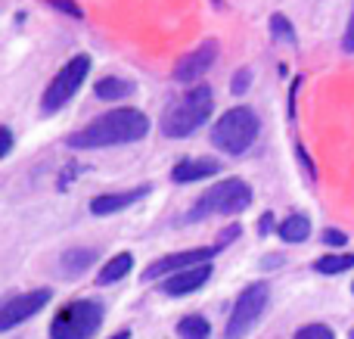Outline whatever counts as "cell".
<instances>
[{
	"instance_id": "1",
	"label": "cell",
	"mask_w": 354,
	"mask_h": 339,
	"mask_svg": "<svg viewBox=\"0 0 354 339\" xmlns=\"http://www.w3.org/2000/svg\"><path fill=\"white\" fill-rule=\"evenodd\" d=\"M149 134V118L140 109H112L106 116L87 122L81 131L66 137V147L72 149H103L118 143H134Z\"/></svg>"
},
{
	"instance_id": "2",
	"label": "cell",
	"mask_w": 354,
	"mask_h": 339,
	"mask_svg": "<svg viewBox=\"0 0 354 339\" xmlns=\"http://www.w3.org/2000/svg\"><path fill=\"white\" fill-rule=\"evenodd\" d=\"M214 109V97H212V87L208 84H196L183 93L177 103H171L162 116V134L165 137H189L193 131H199L202 125L212 118Z\"/></svg>"
},
{
	"instance_id": "3",
	"label": "cell",
	"mask_w": 354,
	"mask_h": 339,
	"mask_svg": "<svg viewBox=\"0 0 354 339\" xmlns=\"http://www.w3.org/2000/svg\"><path fill=\"white\" fill-rule=\"evenodd\" d=\"M252 205V190L245 181L227 178L218 181L214 187H208L199 199L193 203V209L187 212V221H205L212 215H239Z\"/></svg>"
},
{
	"instance_id": "4",
	"label": "cell",
	"mask_w": 354,
	"mask_h": 339,
	"mask_svg": "<svg viewBox=\"0 0 354 339\" xmlns=\"http://www.w3.org/2000/svg\"><path fill=\"white\" fill-rule=\"evenodd\" d=\"M261 122L249 106H233L214 122L212 128V143L227 156H243L252 143L258 140Z\"/></svg>"
},
{
	"instance_id": "5",
	"label": "cell",
	"mask_w": 354,
	"mask_h": 339,
	"mask_svg": "<svg viewBox=\"0 0 354 339\" xmlns=\"http://www.w3.org/2000/svg\"><path fill=\"white\" fill-rule=\"evenodd\" d=\"M106 318V305L93 299L68 302L50 324V339H93Z\"/></svg>"
},
{
	"instance_id": "6",
	"label": "cell",
	"mask_w": 354,
	"mask_h": 339,
	"mask_svg": "<svg viewBox=\"0 0 354 339\" xmlns=\"http://www.w3.org/2000/svg\"><path fill=\"white\" fill-rule=\"evenodd\" d=\"M87 72H91V56H87V53L72 56V59H68L66 66L53 75V81L47 84L44 100H41V109L47 112V116H50V112H59L62 106H66L68 100L81 91V84L87 81Z\"/></svg>"
},
{
	"instance_id": "7",
	"label": "cell",
	"mask_w": 354,
	"mask_h": 339,
	"mask_svg": "<svg viewBox=\"0 0 354 339\" xmlns=\"http://www.w3.org/2000/svg\"><path fill=\"white\" fill-rule=\"evenodd\" d=\"M268 284H249L243 293H239L236 305H233V315L230 321H227V330H224V339H243L249 333L252 327L258 324V318L264 315V309H268Z\"/></svg>"
},
{
	"instance_id": "8",
	"label": "cell",
	"mask_w": 354,
	"mask_h": 339,
	"mask_svg": "<svg viewBox=\"0 0 354 339\" xmlns=\"http://www.w3.org/2000/svg\"><path fill=\"white\" fill-rule=\"evenodd\" d=\"M218 249L214 246H202V249H187V253H174V255H165V259L153 262V265L143 271V280H159V277H171L177 271H187V268H196V265H208L214 259Z\"/></svg>"
},
{
	"instance_id": "9",
	"label": "cell",
	"mask_w": 354,
	"mask_h": 339,
	"mask_svg": "<svg viewBox=\"0 0 354 339\" xmlns=\"http://www.w3.org/2000/svg\"><path fill=\"white\" fill-rule=\"evenodd\" d=\"M50 296H53L50 290H31V293H22V296H12L3 305V311H0V333L12 330L16 324L28 321V318H35L50 302Z\"/></svg>"
},
{
	"instance_id": "10",
	"label": "cell",
	"mask_w": 354,
	"mask_h": 339,
	"mask_svg": "<svg viewBox=\"0 0 354 339\" xmlns=\"http://www.w3.org/2000/svg\"><path fill=\"white\" fill-rule=\"evenodd\" d=\"M214 59H218V41H202L196 50H189L187 56L177 59L174 81H180V84H193V81H199L202 75L214 66Z\"/></svg>"
},
{
	"instance_id": "11",
	"label": "cell",
	"mask_w": 354,
	"mask_h": 339,
	"mask_svg": "<svg viewBox=\"0 0 354 339\" xmlns=\"http://www.w3.org/2000/svg\"><path fill=\"white\" fill-rule=\"evenodd\" d=\"M208 277H212V262H208V265H196V268H187V271L171 274V277L162 284V290H165L168 296H187V293L202 290V286L208 284Z\"/></svg>"
},
{
	"instance_id": "12",
	"label": "cell",
	"mask_w": 354,
	"mask_h": 339,
	"mask_svg": "<svg viewBox=\"0 0 354 339\" xmlns=\"http://www.w3.org/2000/svg\"><path fill=\"white\" fill-rule=\"evenodd\" d=\"M212 174H221V162L218 159H180L171 168L174 184H196V181L212 178Z\"/></svg>"
},
{
	"instance_id": "13",
	"label": "cell",
	"mask_w": 354,
	"mask_h": 339,
	"mask_svg": "<svg viewBox=\"0 0 354 339\" xmlns=\"http://www.w3.org/2000/svg\"><path fill=\"white\" fill-rule=\"evenodd\" d=\"M147 193H149V187H137V190H124V193H103V196L91 199V212L93 215H115V212L140 203Z\"/></svg>"
},
{
	"instance_id": "14",
	"label": "cell",
	"mask_w": 354,
	"mask_h": 339,
	"mask_svg": "<svg viewBox=\"0 0 354 339\" xmlns=\"http://www.w3.org/2000/svg\"><path fill=\"white\" fill-rule=\"evenodd\" d=\"M131 268H134V255H131V253H118V255H112V259L106 262L103 268H100L97 284H100V286L118 284V280H124V277L131 274Z\"/></svg>"
},
{
	"instance_id": "15",
	"label": "cell",
	"mask_w": 354,
	"mask_h": 339,
	"mask_svg": "<svg viewBox=\"0 0 354 339\" xmlns=\"http://www.w3.org/2000/svg\"><path fill=\"white\" fill-rule=\"evenodd\" d=\"M93 93H97L100 100H106V103H115V100H124L134 93V84L124 78H115V75H109V78H100L97 84H93Z\"/></svg>"
},
{
	"instance_id": "16",
	"label": "cell",
	"mask_w": 354,
	"mask_h": 339,
	"mask_svg": "<svg viewBox=\"0 0 354 339\" xmlns=\"http://www.w3.org/2000/svg\"><path fill=\"white\" fill-rule=\"evenodd\" d=\"M277 234H280L283 243H305L311 237V221H308V215H289L277 228Z\"/></svg>"
},
{
	"instance_id": "17",
	"label": "cell",
	"mask_w": 354,
	"mask_h": 339,
	"mask_svg": "<svg viewBox=\"0 0 354 339\" xmlns=\"http://www.w3.org/2000/svg\"><path fill=\"white\" fill-rule=\"evenodd\" d=\"M177 336L180 339H208L212 336V324H208L202 315H187V318H180V324H177Z\"/></svg>"
},
{
	"instance_id": "18",
	"label": "cell",
	"mask_w": 354,
	"mask_h": 339,
	"mask_svg": "<svg viewBox=\"0 0 354 339\" xmlns=\"http://www.w3.org/2000/svg\"><path fill=\"white\" fill-rule=\"evenodd\" d=\"M97 262V253L93 249H72V253L62 255V271L66 274H81L87 265Z\"/></svg>"
},
{
	"instance_id": "19",
	"label": "cell",
	"mask_w": 354,
	"mask_h": 339,
	"mask_svg": "<svg viewBox=\"0 0 354 339\" xmlns=\"http://www.w3.org/2000/svg\"><path fill=\"white\" fill-rule=\"evenodd\" d=\"M354 268V255H324V259L314 262V271L317 274H342Z\"/></svg>"
},
{
	"instance_id": "20",
	"label": "cell",
	"mask_w": 354,
	"mask_h": 339,
	"mask_svg": "<svg viewBox=\"0 0 354 339\" xmlns=\"http://www.w3.org/2000/svg\"><path fill=\"white\" fill-rule=\"evenodd\" d=\"M270 35H274L277 41H286V44L299 41V37H295V31H292V22H289L283 12H274V16H270Z\"/></svg>"
},
{
	"instance_id": "21",
	"label": "cell",
	"mask_w": 354,
	"mask_h": 339,
	"mask_svg": "<svg viewBox=\"0 0 354 339\" xmlns=\"http://www.w3.org/2000/svg\"><path fill=\"white\" fill-rule=\"evenodd\" d=\"M295 339H336V333L326 324H308V327H301L295 333Z\"/></svg>"
},
{
	"instance_id": "22",
	"label": "cell",
	"mask_w": 354,
	"mask_h": 339,
	"mask_svg": "<svg viewBox=\"0 0 354 339\" xmlns=\"http://www.w3.org/2000/svg\"><path fill=\"white\" fill-rule=\"evenodd\" d=\"M249 84H252V68H245V66H243L236 75H233V84H230V91L239 97V93H245V91H249Z\"/></svg>"
},
{
	"instance_id": "23",
	"label": "cell",
	"mask_w": 354,
	"mask_h": 339,
	"mask_svg": "<svg viewBox=\"0 0 354 339\" xmlns=\"http://www.w3.org/2000/svg\"><path fill=\"white\" fill-rule=\"evenodd\" d=\"M50 6H56L59 12H66V16H75V19H81L84 12H81V6L75 3V0H47Z\"/></svg>"
},
{
	"instance_id": "24",
	"label": "cell",
	"mask_w": 354,
	"mask_h": 339,
	"mask_svg": "<svg viewBox=\"0 0 354 339\" xmlns=\"http://www.w3.org/2000/svg\"><path fill=\"white\" fill-rule=\"evenodd\" d=\"M324 243H326V246H345V243H348V237H345L342 230L330 228V230H324Z\"/></svg>"
},
{
	"instance_id": "25",
	"label": "cell",
	"mask_w": 354,
	"mask_h": 339,
	"mask_svg": "<svg viewBox=\"0 0 354 339\" xmlns=\"http://www.w3.org/2000/svg\"><path fill=\"white\" fill-rule=\"evenodd\" d=\"M342 50H348V53H354V12H351V19H348V28H345Z\"/></svg>"
},
{
	"instance_id": "26",
	"label": "cell",
	"mask_w": 354,
	"mask_h": 339,
	"mask_svg": "<svg viewBox=\"0 0 354 339\" xmlns=\"http://www.w3.org/2000/svg\"><path fill=\"white\" fill-rule=\"evenodd\" d=\"M270 230H274V215L264 212V215L258 218V234H270Z\"/></svg>"
},
{
	"instance_id": "27",
	"label": "cell",
	"mask_w": 354,
	"mask_h": 339,
	"mask_svg": "<svg viewBox=\"0 0 354 339\" xmlns=\"http://www.w3.org/2000/svg\"><path fill=\"white\" fill-rule=\"evenodd\" d=\"M0 134H3V156H10L12 153V128H0Z\"/></svg>"
},
{
	"instance_id": "28",
	"label": "cell",
	"mask_w": 354,
	"mask_h": 339,
	"mask_svg": "<svg viewBox=\"0 0 354 339\" xmlns=\"http://www.w3.org/2000/svg\"><path fill=\"white\" fill-rule=\"evenodd\" d=\"M239 230H243V228H239V224H230V228H227V234H221V243H230V240H236V237H239Z\"/></svg>"
},
{
	"instance_id": "29",
	"label": "cell",
	"mask_w": 354,
	"mask_h": 339,
	"mask_svg": "<svg viewBox=\"0 0 354 339\" xmlns=\"http://www.w3.org/2000/svg\"><path fill=\"white\" fill-rule=\"evenodd\" d=\"M109 339H131V330H122V333H115V336H109Z\"/></svg>"
},
{
	"instance_id": "30",
	"label": "cell",
	"mask_w": 354,
	"mask_h": 339,
	"mask_svg": "<svg viewBox=\"0 0 354 339\" xmlns=\"http://www.w3.org/2000/svg\"><path fill=\"white\" fill-rule=\"evenodd\" d=\"M214 3H218V6H221V3H224V0H214Z\"/></svg>"
},
{
	"instance_id": "31",
	"label": "cell",
	"mask_w": 354,
	"mask_h": 339,
	"mask_svg": "<svg viewBox=\"0 0 354 339\" xmlns=\"http://www.w3.org/2000/svg\"><path fill=\"white\" fill-rule=\"evenodd\" d=\"M351 339H354V333H351Z\"/></svg>"
}]
</instances>
